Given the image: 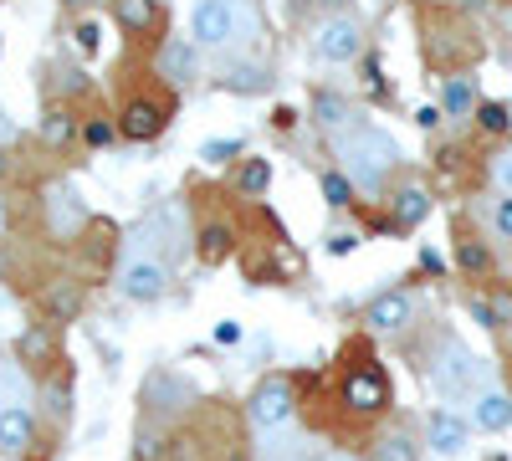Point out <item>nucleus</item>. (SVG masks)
Instances as JSON below:
<instances>
[{
    "mask_svg": "<svg viewBox=\"0 0 512 461\" xmlns=\"http://www.w3.org/2000/svg\"><path fill=\"white\" fill-rule=\"evenodd\" d=\"M41 308H47L52 323H72L77 308H82V292H77L72 282H52L47 292H41Z\"/></svg>",
    "mask_w": 512,
    "mask_h": 461,
    "instance_id": "nucleus-16",
    "label": "nucleus"
},
{
    "mask_svg": "<svg viewBox=\"0 0 512 461\" xmlns=\"http://www.w3.org/2000/svg\"><path fill=\"white\" fill-rule=\"evenodd\" d=\"M410 313H415V308H410V298L395 287V292H379V298L364 308V323H369V328H379V333H395V328H405V323H410Z\"/></svg>",
    "mask_w": 512,
    "mask_h": 461,
    "instance_id": "nucleus-9",
    "label": "nucleus"
},
{
    "mask_svg": "<svg viewBox=\"0 0 512 461\" xmlns=\"http://www.w3.org/2000/svg\"><path fill=\"white\" fill-rule=\"evenodd\" d=\"M431 446L441 456H461L466 451V421H461V415H451V410L431 415Z\"/></svg>",
    "mask_w": 512,
    "mask_h": 461,
    "instance_id": "nucleus-11",
    "label": "nucleus"
},
{
    "mask_svg": "<svg viewBox=\"0 0 512 461\" xmlns=\"http://www.w3.org/2000/svg\"><path fill=\"white\" fill-rule=\"evenodd\" d=\"M374 461H420V451H415L410 436H384V441L374 446Z\"/></svg>",
    "mask_w": 512,
    "mask_h": 461,
    "instance_id": "nucleus-26",
    "label": "nucleus"
},
{
    "mask_svg": "<svg viewBox=\"0 0 512 461\" xmlns=\"http://www.w3.org/2000/svg\"><path fill=\"white\" fill-rule=\"evenodd\" d=\"M16 354L26 359V369H31V364H36V369L57 364V344H52V333H47V328H26L21 339H16Z\"/></svg>",
    "mask_w": 512,
    "mask_h": 461,
    "instance_id": "nucleus-17",
    "label": "nucleus"
},
{
    "mask_svg": "<svg viewBox=\"0 0 512 461\" xmlns=\"http://www.w3.org/2000/svg\"><path fill=\"white\" fill-rule=\"evenodd\" d=\"M47 410H52V415H67V410H72V395H67V385H52V390H47Z\"/></svg>",
    "mask_w": 512,
    "mask_h": 461,
    "instance_id": "nucleus-32",
    "label": "nucleus"
},
{
    "mask_svg": "<svg viewBox=\"0 0 512 461\" xmlns=\"http://www.w3.org/2000/svg\"><path fill=\"white\" fill-rule=\"evenodd\" d=\"M139 461H164V441L144 431V436H139Z\"/></svg>",
    "mask_w": 512,
    "mask_h": 461,
    "instance_id": "nucleus-33",
    "label": "nucleus"
},
{
    "mask_svg": "<svg viewBox=\"0 0 512 461\" xmlns=\"http://www.w3.org/2000/svg\"><path fill=\"white\" fill-rule=\"evenodd\" d=\"M88 144H108V123H88Z\"/></svg>",
    "mask_w": 512,
    "mask_h": 461,
    "instance_id": "nucleus-39",
    "label": "nucleus"
},
{
    "mask_svg": "<svg viewBox=\"0 0 512 461\" xmlns=\"http://www.w3.org/2000/svg\"><path fill=\"white\" fill-rule=\"evenodd\" d=\"M77 47H82V52H98V26H93V21L77 26Z\"/></svg>",
    "mask_w": 512,
    "mask_h": 461,
    "instance_id": "nucleus-35",
    "label": "nucleus"
},
{
    "mask_svg": "<svg viewBox=\"0 0 512 461\" xmlns=\"http://www.w3.org/2000/svg\"><path fill=\"white\" fill-rule=\"evenodd\" d=\"M200 154H205V159H210V164H226V159H231V154H236V144H205V149H200Z\"/></svg>",
    "mask_w": 512,
    "mask_h": 461,
    "instance_id": "nucleus-36",
    "label": "nucleus"
},
{
    "mask_svg": "<svg viewBox=\"0 0 512 461\" xmlns=\"http://www.w3.org/2000/svg\"><path fill=\"white\" fill-rule=\"evenodd\" d=\"M446 108L451 113H472V82H466V77H451L446 82Z\"/></svg>",
    "mask_w": 512,
    "mask_h": 461,
    "instance_id": "nucleus-29",
    "label": "nucleus"
},
{
    "mask_svg": "<svg viewBox=\"0 0 512 461\" xmlns=\"http://www.w3.org/2000/svg\"><path fill=\"white\" fill-rule=\"evenodd\" d=\"M354 241H359V236H354V231H338V236H333V241H328V246H333V251H338V257H344V251H354Z\"/></svg>",
    "mask_w": 512,
    "mask_h": 461,
    "instance_id": "nucleus-38",
    "label": "nucleus"
},
{
    "mask_svg": "<svg viewBox=\"0 0 512 461\" xmlns=\"http://www.w3.org/2000/svg\"><path fill=\"white\" fill-rule=\"evenodd\" d=\"M149 400H164L159 410H185L190 405V390L175 380V374H154V380H149Z\"/></svg>",
    "mask_w": 512,
    "mask_h": 461,
    "instance_id": "nucleus-20",
    "label": "nucleus"
},
{
    "mask_svg": "<svg viewBox=\"0 0 512 461\" xmlns=\"http://www.w3.org/2000/svg\"><path fill=\"white\" fill-rule=\"evenodd\" d=\"M6 170H11V164H6V154H0V175H6Z\"/></svg>",
    "mask_w": 512,
    "mask_h": 461,
    "instance_id": "nucleus-42",
    "label": "nucleus"
},
{
    "mask_svg": "<svg viewBox=\"0 0 512 461\" xmlns=\"http://www.w3.org/2000/svg\"><path fill=\"white\" fill-rule=\"evenodd\" d=\"M41 139L57 144V149H62V144H72V139H77V118H72V113H62V108H57V113H47V123H41Z\"/></svg>",
    "mask_w": 512,
    "mask_h": 461,
    "instance_id": "nucleus-24",
    "label": "nucleus"
},
{
    "mask_svg": "<svg viewBox=\"0 0 512 461\" xmlns=\"http://www.w3.org/2000/svg\"><path fill=\"white\" fill-rule=\"evenodd\" d=\"M216 344H241V323H231V318H226V323L216 328Z\"/></svg>",
    "mask_w": 512,
    "mask_h": 461,
    "instance_id": "nucleus-37",
    "label": "nucleus"
},
{
    "mask_svg": "<svg viewBox=\"0 0 512 461\" xmlns=\"http://www.w3.org/2000/svg\"><path fill=\"white\" fill-rule=\"evenodd\" d=\"M477 123H482V134H507V129H512V118H507L502 103H482V108H477Z\"/></svg>",
    "mask_w": 512,
    "mask_h": 461,
    "instance_id": "nucleus-28",
    "label": "nucleus"
},
{
    "mask_svg": "<svg viewBox=\"0 0 512 461\" xmlns=\"http://www.w3.org/2000/svg\"><path fill=\"white\" fill-rule=\"evenodd\" d=\"M159 62H164V72L175 82H190L195 77V41H169Z\"/></svg>",
    "mask_w": 512,
    "mask_h": 461,
    "instance_id": "nucleus-18",
    "label": "nucleus"
},
{
    "mask_svg": "<svg viewBox=\"0 0 512 461\" xmlns=\"http://www.w3.org/2000/svg\"><path fill=\"white\" fill-rule=\"evenodd\" d=\"M472 421H477L482 431H507V426H512V395L482 390V395H477V410H472Z\"/></svg>",
    "mask_w": 512,
    "mask_h": 461,
    "instance_id": "nucleus-12",
    "label": "nucleus"
},
{
    "mask_svg": "<svg viewBox=\"0 0 512 461\" xmlns=\"http://www.w3.org/2000/svg\"><path fill=\"white\" fill-rule=\"evenodd\" d=\"M6 139H11V123H6V118H0V144H6Z\"/></svg>",
    "mask_w": 512,
    "mask_h": 461,
    "instance_id": "nucleus-41",
    "label": "nucleus"
},
{
    "mask_svg": "<svg viewBox=\"0 0 512 461\" xmlns=\"http://www.w3.org/2000/svg\"><path fill=\"white\" fill-rule=\"evenodd\" d=\"M292 385L287 380H262L256 385V395H251V421L262 426V431H282L287 421H292Z\"/></svg>",
    "mask_w": 512,
    "mask_h": 461,
    "instance_id": "nucleus-5",
    "label": "nucleus"
},
{
    "mask_svg": "<svg viewBox=\"0 0 512 461\" xmlns=\"http://www.w3.org/2000/svg\"><path fill=\"white\" fill-rule=\"evenodd\" d=\"M31 431H36V421H31L26 405H0V451L21 456L31 446Z\"/></svg>",
    "mask_w": 512,
    "mask_h": 461,
    "instance_id": "nucleus-10",
    "label": "nucleus"
},
{
    "mask_svg": "<svg viewBox=\"0 0 512 461\" xmlns=\"http://www.w3.org/2000/svg\"><path fill=\"white\" fill-rule=\"evenodd\" d=\"M226 88L231 93H262L267 88V72L262 67H231L226 72Z\"/></svg>",
    "mask_w": 512,
    "mask_h": 461,
    "instance_id": "nucleus-27",
    "label": "nucleus"
},
{
    "mask_svg": "<svg viewBox=\"0 0 512 461\" xmlns=\"http://www.w3.org/2000/svg\"><path fill=\"white\" fill-rule=\"evenodd\" d=\"M318 113H323V123H344V98H333V93H318Z\"/></svg>",
    "mask_w": 512,
    "mask_h": 461,
    "instance_id": "nucleus-31",
    "label": "nucleus"
},
{
    "mask_svg": "<svg viewBox=\"0 0 512 461\" xmlns=\"http://www.w3.org/2000/svg\"><path fill=\"white\" fill-rule=\"evenodd\" d=\"M344 400L359 410V415H379L384 405H390V380H384V369L374 359H359L354 374L344 380Z\"/></svg>",
    "mask_w": 512,
    "mask_h": 461,
    "instance_id": "nucleus-3",
    "label": "nucleus"
},
{
    "mask_svg": "<svg viewBox=\"0 0 512 461\" xmlns=\"http://www.w3.org/2000/svg\"><path fill=\"white\" fill-rule=\"evenodd\" d=\"M492 221H497V231L512 241V200H497V211H492Z\"/></svg>",
    "mask_w": 512,
    "mask_h": 461,
    "instance_id": "nucleus-34",
    "label": "nucleus"
},
{
    "mask_svg": "<svg viewBox=\"0 0 512 461\" xmlns=\"http://www.w3.org/2000/svg\"><path fill=\"white\" fill-rule=\"evenodd\" d=\"M497 175H502V185H507V190H512V154H507V159H502V164H497Z\"/></svg>",
    "mask_w": 512,
    "mask_h": 461,
    "instance_id": "nucleus-40",
    "label": "nucleus"
},
{
    "mask_svg": "<svg viewBox=\"0 0 512 461\" xmlns=\"http://www.w3.org/2000/svg\"><path fill=\"white\" fill-rule=\"evenodd\" d=\"M190 36H195V47H226L236 36V6L231 0H200L190 16Z\"/></svg>",
    "mask_w": 512,
    "mask_h": 461,
    "instance_id": "nucleus-4",
    "label": "nucleus"
},
{
    "mask_svg": "<svg viewBox=\"0 0 512 461\" xmlns=\"http://www.w3.org/2000/svg\"><path fill=\"white\" fill-rule=\"evenodd\" d=\"M267 185H272V164H267V159H246L241 175H236V190H241V195H262Z\"/></svg>",
    "mask_w": 512,
    "mask_h": 461,
    "instance_id": "nucleus-22",
    "label": "nucleus"
},
{
    "mask_svg": "<svg viewBox=\"0 0 512 461\" xmlns=\"http://www.w3.org/2000/svg\"><path fill=\"white\" fill-rule=\"evenodd\" d=\"M359 47H364L359 21L333 16V21H323V26H318V52H323L328 62H354V57H359Z\"/></svg>",
    "mask_w": 512,
    "mask_h": 461,
    "instance_id": "nucleus-7",
    "label": "nucleus"
},
{
    "mask_svg": "<svg viewBox=\"0 0 512 461\" xmlns=\"http://www.w3.org/2000/svg\"><path fill=\"white\" fill-rule=\"evenodd\" d=\"M349 461H359V456H349Z\"/></svg>",
    "mask_w": 512,
    "mask_h": 461,
    "instance_id": "nucleus-43",
    "label": "nucleus"
},
{
    "mask_svg": "<svg viewBox=\"0 0 512 461\" xmlns=\"http://www.w3.org/2000/svg\"><path fill=\"white\" fill-rule=\"evenodd\" d=\"M338 159H344V170L359 180V190H379L384 175L400 164V144L390 134L369 129V123H359V129L338 134Z\"/></svg>",
    "mask_w": 512,
    "mask_h": 461,
    "instance_id": "nucleus-1",
    "label": "nucleus"
},
{
    "mask_svg": "<svg viewBox=\"0 0 512 461\" xmlns=\"http://www.w3.org/2000/svg\"><path fill=\"white\" fill-rule=\"evenodd\" d=\"M118 21L128 31H154L159 11H154V0H118Z\"/></svg>",
    "mask_w": 512,
    "mask_h": 461,
    "instance_id": "nucleus-21",
    "label": "nucleus"
},
{
    "mask_svg": "<svg viewBox=\"0 0 512 461\" xmlns=\"http://www.w3.org/2000/svg\"><path fill=\"white\" fill-rule=\"evenodd\" d=\"M164 282H169V267H164L159 257H134V262H123V277H118V287H123L134 303H154L159 292H164Z\"/></svg>",
    "mask_w": 512,
    "mask_h": 461,
    "instance_id": "nucleus-6",
    "label": "nucleus"
},
{
    "mask_svg": "<svg viewBox=\"0 0 512 461\" xmlns=\"http://www.w3.org/2000/svg\"><path fill=\"white\" fill-rule=\"evenodd\" d=\"M47 216H52V231H57V236H77L82 221H88L77 190H67V185H52V190H47Z\"/></svg>",
    "mask_w": 512,
    "mask_h": 461,
    "instance_id": "nucleus-8",
    "label": "nucleus"
},
{
    "mask_svg": "<svg viewBox=\"0 0 512 461\" xmlns=\"http://www.w3.org/2000/svg\"><path fill=\"white\" fill-rule=\"evenodd\" d=\"M477 380H482L477 354L466 349L461 339H446V344H441V354H436V385H441V395H451V400L477 395Z\"/></svg>",
    "mask_w": 512,
    "mask_h": 461,
    "instance_id": "nucleus-2",
    "label": "nucleus"
},
{
    "mask_svg": "<svg viewBox=\"0 0 512 461\" xmlns=\"http://www.w3.org/2000/svg\"><path fill=\"white\" fill-rule=\"evenodd\" d=\"M482 303H487V313H492L497 328H512V287H507V282H492Z\"/></svg>",
    "mask_w": 512,
    "mask_h": 461,
    "instance_id": "nucleus-25",
    "label": "nucleus"
},
{
    "mask_svg": "<svg viewBox=\"0 0 512 461\" xmlns=\"http://www.w3.org/2000/svg\"><path fill=\"white\" fill-rule=\"evenodd\" d=\"M323 195H328V205H338V211H344V205L354 200V190H349L344 175H323Z\"/></svg>",
    "mask_w": 512,
    "mask_h": 461,
    "instance_id": "nucleus-30",
    "label": "nucleus"
},
{
    "mask_svg": "<svg viewBox=\"0 0 512 461\" xmlns=\"http://www.w3.org/2000/svg\"><path fill=\"white\" fill-rule=\"evenodd\" d=\"M425 216H431V190H425V185H405V190L395 195V226L410 231V226H420Z\"/></svg>",
    "mask_w": 512,
    "mask_h": 461,
    "instance_id": "nucleus-13",
    "label": "nucleus"
},
{
    "mask_svg": "<svg viewBox=\"0 0 512 461\" xmlns=\"http://www.w3.org/2000/svg\"><path fill=\"white\" fill-rule=\"evenodd\" d=\"M456 267H461L466 277L482 282V277H492V251H487L472 231H461V236H456Z\"/></svg>",
    "mask_w": 512,
    "mask_h": 461,
    "instance_id": "nucleus-14",
    "label": "nucleus"
},
{
    "mask_svg": "<svg viewBox=\"0 0 512 461\" xmlns=\"http://www.w3.org/2000/svg\"><path fill=\"white\" fill-rule=\"evenodd\" d=\"M0 405H31V380L21 364H0Z\"/></svg>",
    "mask_w": 512,
    "mask_h": 461,
    "instance_id": "nucleus-19",
    "label": "nucleus"
},
{
    "mask_svg": "<svg viewBox=\"0 0 512 461\" xmlns=\"http://www.w3.org/2000/svg\"><path fill=\"white\" fill-rule=\"evenodd\" d=\"M118 129L128 134V139H154L159 129H164V113L154 108V103H128L123 108V123Z\"/></svg>",
    "mask_w": 512,
    "mask_h": 461,
    "instance_id": "nucleus-15",
    "label": "nucleus"
},
{
    "mask_svg": "<svg viewBox=\"0 0 512 461\" xmlns=\"http://www.w3.org/2000/svg\"><path fill=\"white\" fill-rule=\"evenodd\" d=\"M226 251H231V231L226 226H205L200 231V262L216 267V262H226Z\"/></svg>",
    "mask_w": 512,
    "mask_h": 461,
    "instance_id": "nucleus-23",
    "label": "nucleus"
}]
</instances>
